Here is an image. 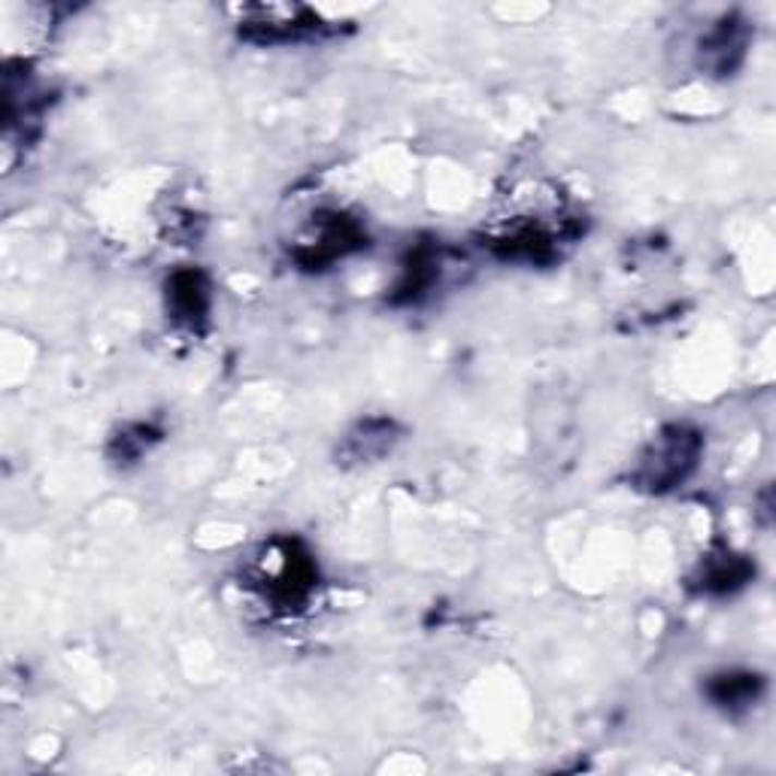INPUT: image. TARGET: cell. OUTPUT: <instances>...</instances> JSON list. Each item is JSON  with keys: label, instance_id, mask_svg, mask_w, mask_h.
<instances>
[{"label": "cell", "instance_id": "6da1fadb", "mask_svg": "<svg viewBox=\"0 0 776 776\" xmlns=\"http://www.w3.org/2000/svg\"><path fill=\"white\" fill-rule=\"evenodd\" d=\"M698 456H701V437L682 425H674L662 431L650 446V452L643 456L638 483L650 492H667L694 471Z\"/></svg>", "mask_w": 776, "mask_h": 776}, {"label": "cell", "instance_id": "7a4b0ae2", "mask_svg": "<svg viewBox=\"0 0 776 776\" xmlns=\"http://www.w3.org/2000/svg\"><path fill=\"white\" fill-rule=\"evenodd\" d=\"M167 298H170L177 319L197 322L207 313V286H204L201 274H192V270L177 274L173 282L167 286Z\"/></svg>", "mask_w": 776, "mask_h": 776}, {"label": "cell", "instance_id": "3957f363", "mask_svg": "<svg viewBox=\"0 0 776 776\" xmlns=\"http://www.w3.org/2000/svg\"><path fill=\"white\" fill-rule=\"evenodd\" d=\"M759 692H762V679L755 674H728L710 686L713 701L722 707H747L759 698Z\"/></svg>", "mask_w": 776, "mask_h": 776}, {"label": "cell", "instance_id": "277c9868", "mask_svg": "<svg viewBox=\"0 0 776 776\" xmlns=\"http://www.w3.org/2000/svg\"><path fill=\"white\" fill-rule=\"evenodd\" d=\"M747 577H749V568L740 561V558H735V555H722V558H716V561L707 568L704 582H707V589L728 592V589L740 585Z\"/></svg>", "mask_w": 776, "mask_h": 776}]
</instances>
